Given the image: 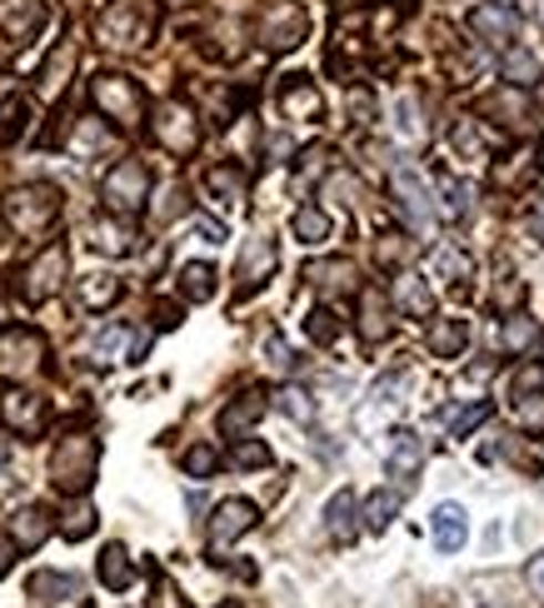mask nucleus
Segmentation results:
<instances>
[{"mask_svg": "<svg viewBox=\"0 0 544 608\" xmlns=\"http://www.w3.org/2000/svg\"><path fill=\"white\" fill-rule=\"evenodd\" d=\"M0 219H6V229H11V235H21V239L45 235V229L61 219V189L45 185V179L11 189V195L0 199Z\"/></svg>", "mask_w": 544, "mask_h": 608, "instance_id": "obj_1", "label": "nucleus"}, {"mask_svg": "<svg viewBox=\"0 0 544 608\" xmlns=\"http://www.w3.org/2000/svg\"><path fill=\"white\" fill-rule=\"evenodd\" d=\"M95 468H101V439L95 434H61V444L51 449V484L61 494H85L95 484Z\"/></svg>", "mask_w": 544, "mask_h": 608, "instance_id": "obj_2", "label": "nucleus"}, {"mask_svg": "<svg viewBox=\"0 0 544 608\" xmlns=\"http://www.w3.org/2000/svg\"><path fill=\"white\" fill-rule=\"evenodd\" d=\"M91 100L95 110H101L111 125H141L145 120V90L141 80L121 75V70H101V75H91Z\"/></svg>", "mask_w": 544, "mask_h": 608, "instance_id": "obj_3", "label": "nucleus"}, {"mask_svg": "<svg viewBox=\"0 0 544 608\" xmlns=\"http://www.w3.org/2000/svg\"><path fill=\"white\" fill-rule=\"evenodd\" d=\"M101 199L111 215H125V219L141 215L145 199H151V169H145V159L125 155L121 165H111V175L101 179Z\"/></svg>", "mask_w": 544, "mask_h": 608, "instance_id": "obj_4", "label": "nucleus"}, {"mask_svg": "<svg viewBox=\"0 0 544 608\" xmlns=\"http://www.w3.org/2000/svg\"><path fill=\"white\" fill-rule=\"evenodd\" d=\"M95 35L111 50H135L155 35V20H151V10H141L135 0H111V6L101 10V20H95Z\"/></svg>", "mask_w": 544, "mask_h": 608, "instance_id": "obj_5", "label": "nucleus"}, {"mask_svg": "<svg viewBox=\"0 0 544 608\" xmlns=\"http://www.w3.org/2000/svg\"><path fill=\"white\" fill-rule=\"evenodd\" d=\"M65 269H71V249H65V239H51V245L21 269V299L25 305H45V299H55L61 295V285H65Z\"/></svg>", "mask_w": 544, "mask_h": 608, "instance_id": "obj_6", "label": "nucleus"}, {"mask_svg": "<svg viewBox=\"0 0 544 608\" xmlns=\"http://www.w3.org/2000/svg\"><path fill=\"white\" fill-rule=\"evenodd\" d=\"M151 135L161 140L171 155H195V150H201V120H195V110L185 105V100H165L151 120Z\"/></svg>", "mask_w": 544, "mask_h": 608, "instance_id": "obj_7", "label": "nucleus"}, {"mask_svg": "<svg viewBox=\"0 0 544 608\" xmlns=\"http://www.w3.org/2000/svg\"><path fill=\"white\" fill-rule=\"evenodd\" d=\"M45 419H51V409H45L41 394H31V389H21V384L0 389V424L11 429V434H21V439L45 434Z\"/></svg>", "mask_w": 544, "mask_h": 608, "instance_id": "obj_8", "label": "nucleus"}, {"mask_svg": "<svg viewBox=\"0 0 544 608\" xmlns=\"http://www.w3.org/2000/svg\"><path fill=\"white\" fill-rule=\"evenodd\" d=\"M390 189H394V199H400V209H404V219H410L414 235H430L434 229V199H430V185L420 179V169L400 165L390 175Z\"/></svg>", "mask_w": 544, "mask_h": 608, "instance_id": "obj_9", "label": "nucleus"}, {"mask_svg": "<svg viewBox=\"0 0 544 608\" xmlns=\"http://www.w3.org/2000/svg\"><path fill=\"white\" fill-rule=\"evenodd\" d=\"M45 359V334L31 324H11L0 329V369L6 374H31V369H41Z\"/></svg>", "mask_w": 544, "mask_h": 608, "instance_id": "obj_10", "label": "nucleus"}, {"mask_svg": "<svg viewBox=\"0 0 544 608\" xmlns=\"http://www.w3.org/2000/svg\"><path fill=\"white\" fill-rule=\"evenodd\" d=\"M305 30H310V16H305L300 0H275V6L260 16V40H265L270 50H290V45H300Z\"/></svg>", "mask_w": 544, "mask_h": 608, "instance_id": "obj_11", "label": "nucleus"}, {"mask_svg": "<svg viewBox=\"0 0 544 608\" xmlns=\"http://www.w3.org/2000/svg\"><path fill=\"white\" fill-rule=\"evenodd\" d=\"M260 524V508L250 504V498H220L211 514V548L220 554V548H230L235 538H245L250 528Z\"/></svg>", "mask_w": 544, "mask_h": 608, "instance_id": "obj_12", "label": "nucleus"}, {"mask_svg": "<svg viewBox=\"0 0 544 608\" xmlns=\"http://www.w3.org/2000/svg\"><path fill=\"white\" fill-rule=\"evenodd\" d=\"M51 20V6L45 0H0V35L11 45H31L35 35Z\"/></svg>", "mask_w": 544, "mask_h": 608, "instance_id": "obj_13", "label": "nucleus"}, {"mask_svg": "<svg viewBox=\"0 0 544 608\" xmlns=\"http://www.w3.org/2000/svg\"><path fill=\"white\" fill-rule=\"evenodd\" d=\"M280 110L285 120H300V125H320L325 120V95L310 75H285L280 80Z\"/></svg>", "mask_w": 544, "mask_h": 608, "instance_id": "obj_14", "label": "nucleus"}, {"mask_svg": "<svg viewBox=\"0 0 544 608\" xmlns=\"http://www.w3.org/2000/svg\"><path fill=\"white\" fill-rule=\"evenodd\" d=\"M275 239H265V235H255V239H245V249H240V265H235V275H240V299L245 295H255V289L265 285V279L275 275Z\"/></svg>", "mask_w": 544, "mask_h": 608, "instance_id": "obj_15", "label": "nucleus"}, {"mask_svg": "<svg viewBox=\"0 0 544 608\" xmlns=\"http://www.w3.org/2000/svg\"><path fill=\"white\" fill-rule=\"evenodd\" d=\"M420 464H424V444L410 434V429H400V434H390V444H384V474L400 478V484H414L420 478Z\"/></svg>", "mask_w": 544, "mask_h": 608, "instance_id": "obj_16", "label": "nucleus"}, {"mask_svg": "<svg viewBox=\"0 0 544 608\" xmlns=\"http://www.w3.org/2000/svg\"><path fill=\"white\" fill-rule=\"evenodd\" d=\"M450 145H454V155L460 159H490L494 150H500V135H494L490 125H480L474 115H460L454 120V130H450Z\"/></svg>", "mask_w": 544, "mask_h": 608, "instance_id": "obj_17", "label": "nucleus"}, {"mask_svg": "<svg viewBox=\"0 0 544 608\" xmlns=\"http://www.w3.org/2000/svg\"><path fill=\"white\" fill-rule=\"evenodd\" d=\"M470 30L484 40V45H514L520 20H514L510 6H474L470 10Z\"/></svg>", "mask_w": 544, "mask_h": 608, "instance_id": "obj_18", "label": "nucleus"}, {"mask_svg": "<svg viewBox=\"0 0 544 608\" xmlns=\"http://www.w3.org/2000/svg\"><path fill=\"white\" fill-rule=\"evenodd\" d=\"M534 175H540V155H534V150H510V155L494 165V189L520 195V189H530Z\"/></svg>", "mask_w": 544, "mask_h": 608, "instance_id": "obj_19", "label": "nucleus"}, {"mask_svg": "<svg viewBox=\"0 0 544 608\" xmlns=\"http://www.w3.org/2000/svg\"><path fill=\"white\" fill-rule=\"evenodd\" d=\"M430 534H434V544H440L444 554H460V548L470 544V514H464L460 504H440L434 508V518H430Z\"/></svg>", "mask_w": 544, "mask_h": 608, "instance_id": "obj_20", "label": "nucleus"}, {"mask_svg": "<svg viewBox=\"0 0 544 608\" xmlns=\"http://www.w3.org/2000/svg\"><path fill=\"white\" fill-rule=\"evenodd\" d=\"M424 344H430L434 359H460L464 344H470V324H464L460 315H454V319H434V324L424 329Z\"/></svg>", "mask_w": 544, "mask_h": 608, "instance_id": "obj_21", "label": "nucleus"}, {"mask_svg": "<svg viewBox=\"0 0 544 608\" xmlns=\"http://www.w3.org/2000/svg\"><path fill=\"white\" fill-rule=\"evenodd\" d=\"M91 245L101 249V255H131V249H135L131 219H125V215H111V209H105V219H91Z\"/></svg>", "mask_w": 544, "mask_h": 608, "instance_id": "obj_22", "label": "nucleus"}, {"mask_svg": "<svg viewBox=\"0 0 544 608\" xmlns=\"http://www.w3.org/2000/svg\"><path fill=\"white\" fill-rule=\"evenodd\" d=\"M384 334H390V299L374 285H365L360 289V339L365 344H380Z\"/></svg>", "mask_w": 544, "mask_h": 608, "instance_id": "obj_23", "label": "nucleus"}, {"mask_svg": "<svg viewBox=\"0 0 544 608\" xmlns=\"http://www.w3.org/2000/svg\"><path fill=\"white\" fill-rule=\"evenodd\" d=\"M500 75L510 80L514 90H530V85H540V80H544V65H540V55H534V50H524V45H504V55H500Z\"/></svg>", "mask_w": 544, "mask_h": 608, "instance_id": "obj_24", "label": "nucleus"}, {"mask_svg": "<svg viewBox=\"0 0 544 608\" xmlns=\"http://www.w3.org/2000/svg\"><path fill=\"white\" fill-rule=\"evenodd\" d=\"M145 344H151V334H131V329H105L101 339H95V359H101V364H115V359H141L145 354Z\"/></svg>", "mask_w": 544, "mask_h": 608, "instance_id": "obj_25", "label": "nucleus"}, {"mask_svg": "<svg viewBox=\"0 0 544 608\" xmlns=\"http://www.w3.org/2000/svg\"><path fill=\"white\" fill-rule=\"evenodd\" d=\"M265 409H270V404H265L260 389H245V394L235 399V404H225V409H220V434H230V439H235L240 429H250L255 419L265 414Z\"/></svg>", "mask_w": 544, "mask_h": 608, "instance_id": "obj_26", "label": "nucleus"}, {"mask_svg": "<svg viewBox=\"0 0 544 608\" xmlns=\"http://www.w3.org/2000/svg\"><path fill=\"white\" fill-rule=\"evenodd\" d=\"M45 534H51V514H45V508H21V514L11 518V544L21 548V554L41 548Z\"/></svg>", "mask_w": 544, "mask_h": 608, "instance_id": "obj_27", "label": "nucleus"}, {"mask_svg": "<svg viewBox=\"0 0 544 608\" xmlns=\"http://www.w3.org/2000/svg\"><path fill=\"white\" fill-rule=\"evenodd\" d=\"M394 299H400V309L410 319H430L434 315V289L424 285L420 275H400V279H394Z\"/></svg>", "mask_w": 544, "mask_h": 608, "instance_id": "obj_28", "label": "nucleus"}, {"mask_svg": "<svg viewBox=\"0 0 544 608\" xmlns=\"http://www.w3.org/2000/svg\"><path fill=\"white\" fill-rule=\"evenodd\" d=\"M101 584L111 588V594H125V588L135 584V564H131V554H125V544H105V554H101Z\"/></svg>", "mask_w": 544, "mask_h": 608, "instance_id": "obj_29", "label": "nucleus"}, {"mask_svg": "<svg viewBox=\"0 0 544 608\" xmlns=\"http://www.w3.org/2000/svg\"><path fill=\"white\" fill-rule=\"evenodd\" d=\"M500 349L504 354H524V349L534 344V339H540V319H530V315H520V309H514L510 319H500Z\"/></svg>", "mask_w": 544, "mask_h": 608, "instance_id": "obj_30", "label": "nucleus"}, {"mask_svg": "<svg viewBox=\"0 0 544 608\" xmlns=\"http://www.w3.org/2000/svg\"><path fill=\"white\" fill-rule=\"evenodd\" d=\"M325 528H330L335 544H350L355 538V494L350 488H340V494L325 504Z\"/></svg>", "mask_w": 544, "mask_h": 608, "instance_id": "obj_31", "label": "nucleus"}, {"mask_svg": "<svg viewBox=\"0 0 544 608\" xmlns=\"http://www.w3.org/2000/svg\"><path fill=\"white\" fill-rule=\"evenodd\" d=\"M205 185H211V195L220 199V205H240V199H245V185H250V179H245L240 165H215L211 175H205Z\"/></svg>", "mask_w": 544, "mask_h": 608, "instance_id": "obj_32", "label": "nucleus"}, {"mask_svg": "<svg viewBox=\"0 0 544 608\" xmlns=\"http://www.w3.org/2000/svg\"><path fill=\"white\" fill-rule=\"evenodd\" d=\"M290 229H295L300 245H325V239H330V215H325L320 205H300L290 219Z\"/></svg>", "mask_w": 544, "mask_h": 608, "instance_id": "obj_33", "label": "nucleus"}, {"mask_svg": "<svg viewBox=\"0 0 544 608\" xmlns=\"http://www.w3.org/2000/svg\"><path fill=\"white\" fill-rule=\"evenodd\" d=\"M125 295V285L115 275H85L81 279V309H111Z\"/></svg>", "mask_w": 544, "mask_h": 608, "instance_id": "obj_34", "label": "nucleus"}, {"mask_svg": "<svg viewBox=\"0 0 544 608\" xmlns=\"http://www.w3.org/2000/svg\"><path fill=\"white\" fill-rule=\"evenodd\" d=\"M75 594V578L71 574H55V568H41L31 574V598L35 604H61V598Z\"/></svg>", "mask_w": 544, "mask_h": 608, "instance_id": "obj_35", "label": "nucleus"}, {"mask_svg": "<svg viewBox=\"0 0 544 608\" xmlns=\"http://www.w3.org/2000/svg\"><path fill=\"white\" fill-rule=\"evenodd\" d=\"M394 514H400V488H380V494L365 498V524H370L374 534H384V528L394 524Z\"/></svg>", "mask_w": 544, "mask_h": 608, "instance_id": "obj_36", "label": "nucleus"}, {"mask_svg": "<svg viewBox=\"0 0 544 608\" xmlns=\"http://www.w3.org/2000/svg\"><path fill=\"white\" fill-rule=\"evenodd\" d=\"M540 394H544V364H520V369H514V379H510V399H514V409L534 404Z\"/></svg>", "mask_w": 544, "mask_h": 608, "instance_id": "obj_37", "label": "nucleus"}, {"mask_svg": "<svg viewBox=\"0 0 544 608\" xmlns=\"http://www.w3.org/2000/svg\"><path fill=\"white\" fill-rule=\"evenodd\" d=\"M215 279H220V275H215L211 265H201V259H195V265L181 269V295L195 299V305H205V299L215 295Z\"/></svg>", "mask_w": 544, "mask_h": 608, "instance_id": "obj_38", "label": "nucleus"}, {"mask_svg": "<svg viewBox=\"0 0 544 608\" xmlns=\"http://www.w3.org/2000/svg\"><path fill=\"white\" fill-rule=\"evenodd\" d=\"M71 65H75V45L65 40V45L51 55V65L41 70V90H45V95H61V90H65V75H71Z\"/></svg>", "mask_w": 544, "mask_h": 608, "instance_id": "obj_39", "label": "nucleus"}, {"mask_svg": "<svg viewBox=\"0 0 544 608\" xmlns=\"http://www.w3.org/2000/svg\"><path fill=\"white\" fill-rule=\"evenodd\" d=\"M434 269H440L444 279H450L454 289H464V279L474 275V265H470V255H460L454 245H444V249H434Z\"/></svg>", "mask_w": 544, "mask_h": 608, "instance_id": "obj_40", "label": "nucleus"}, {"mask_svg": "<svg viewBox=\"0 0 544 608\" xmlns=\"http://www.w3.org/2000/svg\"><path fill=\"white\" fill-rule=\"evenodd\" d=\"M490 414H494V409L484 404V399H474V404H464V409H454V414H450V434L454 439H470Z\"/></svg>", "mask_w": 544, "mask_h": 608, "instance_id": "obj_41", "label": "nucleus"}, {"mask_svg": "<svg viewBox=\"0 0 544 608\" xmlns=\"http://www.w3.org/2000/svg\"><path fill=\"white\" fill-rule=\"evenodd\" d=\"M305 334L315 339V344H335V339H340V315H335V309H310V319H305Z\"/></svg>", "mask_w": 544, "mask_h": 608, "instance_id": "obj_42", "label": "nucleus"}, {"mask_svg": "<svg viewBox=\"0 0 544 608\" xmlns=\"http://www.w3.org/2000/svg\"><path fill=\"white\" fill-rule=\"evenodd\" d=\"M434 179H440V189H444V209H450V219H464V215H470V189H464L460 179L450 175V169H440Z\"/></svg>", "mask_w": 544, "mask_h": 608, "instance_id": "obj_43", "label": "nucleus"}, {"mask_svg": "<svg viewBox=\"0 0 544 608\" xmlns=\"http://www.w3.org/2000/svg\"><path fill=\"white\" fill-rule=\"evenodd\" d=\"M181 464H185V474H191V478H211L215 468H220V454H215L211 444H195V449H185Z\"/></svg>", "mask_w": 544, "mask_h": 608, "instance_id": "obj_44", "label": "nucleus"}, {"mask_svg": "<svg viewBox=\"0 0 544 608\" xmlns=\"http://www.w3.org/2000/svg\"><path fill=\"white\" fill-rule=\"evenodd\" d=\"M305 279H315V285H350V279H355V265H350V259H330V265H310V269H305Z\"/></svg>", "mask_w": 544, "mask_h": 608, "instance_id": "obj_45", "label": "nucleus"}, {"mask_svg": "<svg viewBox=\"0 0 544 608\" xmlns=\"http://www.w3.org/2000/svg\"><path fill=\"white\" fill-rule=\"evenodd\" d=\"M230 464L235 468H265L270 464V449H265L260 439H240V444L230 449Z\"/></svg>", "mask_w": 544, "mask_h": 608, "instance_id": "obj_46", "label": "nucleus"}, {"mask_svg": "<svg viewBox=\"0 0 544 608\" xmlns=\"http://www.w3.org/2000/svg\"><path fill=\"white\" fill-rule=\"evenodd\" d=\"M61 534L71 538V544H81L85 534H95V508L91 504H75L71 514H65V524H61Z\"/></svg>", "mask_w": 544, "mask_h": 608, "instance_id": "obj_47", "label": "nucleus"}, {"mask_svg": "<svg viewBox=\"0 0 544 608\" xmlns=\"http://www.w3.org/2000/svg\"><path fill=\"white\" fill-rule=\"evenodd\" d=\"M275 399H280V409H285V414H290V419H300V424H310V419H315V404H310V394H305V389L285 384Z\"/></svg>", "mask_w": 544, "mask_h": 608, "instance_id": "obj_48", "label": "nucleus"}, {"mask_svg": "<svg viewBox=\"0 0 544 608\" xmlns=\"http://www.w3.org/2000/svg\"><path fill=\"white\" fill-rule=\"evenodd\" d=\"M101 145H111V135H105V130L95 125V120H85V125L75 130V140H71V150H75V155H95V150H101Z\"/></svg>", "mask_w": 544, "mask_h": 608, "instance_id": "obj_49", "label": "nucleus"}, {"mask_svg": "<svg viewBox=\"0 0 544 608\" xmlns=\"http://www.w3.org/2000/svg\"><path fill=\"white\" fill-rule=\"evenodd\" d=\"M300 159H305V165H300V175H305V179H315L320 169H330V150H325V145H310Z\"/></svg>", "mask_w": 544, "mask_h": 608, "instance_id": "obj_50", "label": "nucleus"}, {"mask_svg": "<svg viewBox=\"0 0 544 608\" xmlns=\"http://www.w3.org/2000/svg\"><path fill=\"white\" fill-rule=\"evenodd\" d=\"M265 354H270V364H275V369H290V364H295V359H290V344H285L280 334L265 339Z\"/></svg>", "mask_w": 544, "mask_h": 608, "instance_id": "obj_51", "label": "nucleus"}, {"mask_svg": "<svg viewBox=\"0 0 544 608\" xmlns=\"http://www.w3.org/2000/svg\"><path fill=\"white\" fill-rule=\"evenodd\" d=\"M524 584H530V594L544 604V554H540V558H530V568H524Z\"/></svg>", "mask_w": 544, "mask_h": 608, "instance_id": "obj_52", "label": "nucleus"}, {"mask_svg": "<svg viewBox=\"0 0 544 608\" xmlns=\"http://www.w3.org/2000/svg\"><path fill=\"white\" fill-rule=\"evenodd\" d=\"M524 229H530V235L544 245V199H534V205H530V215H524Z\"/></svg>", "mask_w": 544, "mask_h": 608, "instance_id": "obj_53", "label": "nucleus"}, {"mask_svg": "<svg viewBox=\"0 0 544 608\" xmlns=\"http://www.w3.org/2000/svg\"><path fill=\"white\" fill-rule=\"evenodd\" d=\"M16 554H21V548L11 544V538H0V578L11 574V564H16Z\"/></svg>", "mask_w": 544, "mask_h": 608, "instance_id": "obj_54", "label": "nucleus"}, {"mask_svg": "<svg viewBox=\"0 0 544 608\" xmlns=\"http://www.w3.org/2000/svg\"><path fill=\"white\" fill-rule=\"evenodd\" d=\"M155 324H161V329H175V324H181V309H175V305H161V309H155Z\"/></svg>", "mask_w": 544, "mask_h": 608, "instance_id": "obj_55", "label": "nucleus"}, {"mask_svg": "<svg viewBox=\"0 0 544 608\" xmlns=\"http://www.w3.org/2000/svg\"><path fill=\"white\" fill-rule=\"evenodd\" d=\"M0 319H6V285H0Z\"/></svg>", "mask_w": 544, "mask_h": 608, "instance_id": "obj_56", "label": "nucleus"}, {"mask_svg": "<svg viewBox=\"0 0 544 608\" xmlns=\"http://www.w3.org/2000/svg\"><path fill=\"white\" fill-rule=\"evenodd\" d=\"M165 6H195V0H165Z\"/></svg>", "mask_w": 544, "mask_h": 608, "instance_id": "obj_57", "label": "nucleus"}, {"mask_svg": "<svg viewBox=\"0 0 544 608\" xmlns=\"http://www.w3.org/2000/svg\"><path fill=\"white\" fill-rule=\"evenodd\" d=\"M215 608H240V604H230V598H225V604H215Z\"/></svg>", "mask_w": 544, "mask_h": 608, "instance_id": "obj_58", "label": "nucleus"}, {"mask_svg": "<svg viewBox=\"0 0 544 608\" xmlns=\"http://www.w3.org/2000/svg\"><path fill=\"white\" fill-rule=\"evenodd\" d=\"M0 464H6V444H0Z\"/></svg>", "mask_w": 544, "mask_h": 608, "instance_id": "obj_59", "label": "nucleus"}]
</instances>
